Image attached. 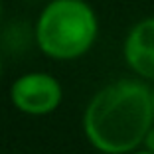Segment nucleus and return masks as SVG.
<instances>
[{
  "mask_svg": "<svg viewBox=\"0 0 154 154\" xmlns=\"http://www.w3.org/2000/svg\"><path fill=\"white\" fill-rule=\"evenodd\" d=\"M83 2H87V0H83Z\"/></svg>",
  "mask_w": 154,
  "mask_h": 154,
  "instance_id": "obj_10",
  "label": "nucleus"
},
{
  "mask_svg": "<svg viewBox=\"0 0 154 154\" xmlns=\"http://www.w3.org/2000/svg\"><path fill=\"white\" fill-rule=\"evenodd\" d=\"M12 103L26 115H48L61 103V85L50 73H26L16 79L10 89Z\"/></svg>",
  "mask_w": 154,
  "mask_h": 154,
  "instance_id": "obj_3",
  "label": "nucleus"
},
{
  "mask_svg": "<svg viewBox=\"0 0 154 154\" xmlns=\"http://www.w3.org/2000/svg\"><path fill=\"white\" fill-rule=\"evenodd\" d=\"M142 148H146V150H150V152H154V125L150 127V131L146 132L144 142H142Z\"/></svg>",
  "mask_w": 154,
  "mask_h": 154,
  "instance_id": "obj_5",
  "label": "nucleus"
},
{
  "mask_svg": "<svg viewBox=\"0 0 154 154\" xmlns=\"http://www.w3.org/2000/svg\"><path fill=\"white\" fill-rule=\"evenodd\" d=\"M131 154H154V152H150V150H146V148H138V150H134V152H131Z\"/></svg>",
  "mask_w": 154,
  "mask_h": 154,
  "instance_id": "obj_6",
  "label": "nucleus"
},
{
  "mask_svg": "<svg viewBox=\"0 0 154 154\" xmlns=\"http://www.w3.org/2000/svg\"><path fill=\"white\" fill-rule=\"evenodd\" d=\"M154 125L152 95L142 79H119L99 89L83 115L91 146L103 154H131Z\"/></svg>",
  "mask_w": 154,
  "mask_h": 154,
  "instance_id": "obj_1",
  "label": "nucleus"
},
{
  "mask_svg": "<svg viewBox=\"0 0 154 154\" xmlns=\"http://www.w3.org/2000/svg\"><path fill=\"white\" fill-rule=\"evenodd\" d=\"M0 77H2V61H0Z\"/></svg>",
  "mask_w": 154,
  "mask_h": 154,
  "instance_id": "obj_9",
  "label": "nucleus"
},
{
  "mask_svg": "<svg viewBox=\"0 0 154 154\" xmlns=\"http://www.w3.org/2000/svg\"><path fill=\"white\" fill-rule=\"evenodd\" d=\"M122 57L134 75L154 83V16L136 22L122 44Z\"/></svg>",
  "mask_w": 154,
  "mask_h": 154,
  "instance_id": "obj_4",
  "label": "nucleus"
},
{
  "mask_svg": "<svg viewBox=\"0 0 154 154\" xmlns=\"http://www.w3.org/2000/svg\"><path fill=\"white\" fill-rule=\"evenodd\" d=\"M2 8H4V6H2V0H0V18H2Z\"/></svg>",
  "mask_w": 154,
  "mask_h": 154,
  "instance_id": "obj_8",
  "label": "nucleus"
},
{
  "mask_svg": "<svg viewBox=\"0 0 154 154\" xmlns=\"http://www.w3.org/2000/svg\"><path fill=\"white\" fill-rule=\"evenodd\" d=\"M99 34V22L83 0H51L36 26L40 50L54 59H75L91 50Z\"/></svg>",
  "mask_w": 154,
  "mask_h": 154,
  "instance_id": "obj_2",
  "label": "nucleus"
},
{
  "mask_svg": "<svg viewBox=\"0 0 154 154\" xmlns=\"http://www.w3.org/2000/svg\"><path fill=\"white\" fill-rule=\"evenodd\" d=\"M150 95H152V113H154V85L150 87Z\"/></svg>",
  "mask_w": 154,
  "mask_h": 154,
  "instance_id": "obj_7",
  "label": "nucleus"
}]
</instances>
